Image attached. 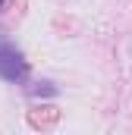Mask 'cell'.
Segmentation results:
<instances>
[{"instance_id": "6da1fadb", "label": "cell", "mask_w": 132, "mask_h": 135, "mask_svg": "<svg viewBox=\"0 0 132 135\" xmlns=\"http://www.w3.org/2000/svg\"><path fill=\"white\" fill-rule=\"evenodd\" d=\"M25 60H22V54L13 47V44H6V41H0V75L3 79H10V82H22L25 79Z\"/></svg>"}, {"instance_id": "7a4b0ae2", "label": "cell", "mask_w": 132, "mask_h": 135, "mask_svg": "<svg viewBox=\"0 0 132 135\" xmlns=\"http://www.w3.org/2000/svg\"><path fill=\"white\" fill-rule=\"evenodd\" d=\"M0 6H3V0H0Z\"/></svg>"}]
</instances>
